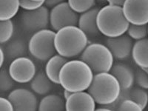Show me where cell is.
Segmentation results:
<instances>
[{"instance_id": "15", "label": "cell", "mask_w": 148, "mask_h": 111, "mask_svg": "<svg viewBox=\"0 0 148 111\" xmlns=\"http://www.w3.org/2000/svg\"><path fill=\"white\" fill-rule=\"evenodd\" d=\"M110 72L118 79L121 90L130 89L134 85L135 73L127 64L122 62L116 63Z\"/></svg>"}, {"instance_id": "9", "label": "cell", "mask_w": 148, "mask_h": 111, "mask_svg": "<svg viewBox=\"0 0 148 111\" xmlns=\"http://www.w3.org/2000/svg\"><path fill=\"white\" fill-rule=\"evenodd\" d=\"M11 77L18 84H27L32 81L36 74L35 63L26 56L14 59L8 68Z\"/></svg>"}, {"instance_id": "1", "label": "cell", "mask_w": 148, "mask_h": 111, "mask_svg": "<svg viewBox=\"0 0 148 111\" xmlns=\"http://www.w3.org/2000/svg\"><path fill=\"white\" fill-rule=\"evenodd\" d=\"M93 76V71L82 60H68L59 73V84L73 92L88 90Z\"/></svg>"}, {"instance_id": "36", "label": "cell", "mask_w": 148, "mask_h": 111, "mask_svg": "<svg viewBox=\"0 0 148 111\" xmlns=\"http://www.w3.org/2000/svg\"><path fill=\"white\" fill-rule=\"evenodd\" d=\"M34 1H37V2H42V1H44V2H45V0H34Z\"/></svg>"}, {"instance_id": "18", "label": "cell", "mask_w": 148, "mask_h": 111, "mask_svg": "<svg viewBox=\"0 0 148 111\" xmlns=\"http://www.w3.org/2000/svg\"><path fill=\"white\" fill-rule=\"evenodd\" d=\"M30 88L36 94L45 96L52 89V82L47 77L45 72H39L36 74L30 82Z\"/></svg>"}, {"instance_id": "6", "label": "cell", "mask_w": 148, "mask_h": 111, "mask_svg": "<svg viewBox=\"0 0 148 111\" xmlns=\"http://www.w3.org/2000/svg\"><path fill=\"white\" fill-rule=\"evenodd\" d=\"M56 31L48 28L34 33L28 42V51L36 59L47 62L56 54L54 39Z\"/></svg>"}, {"instance_id": "10", "label": "cell", "mask_w": 148, "mask_h": 111, "mask_svg": "<svg viewBox=\"0 0 148 111\" xmlns=\"http://www.w3.org/2000/svg\"><path fill=\"white\" fill-rule=\"evenodd\" d=\"M121 7L130 24L148 25V0H126Z\"/></svg>"}, {"instance_id": "35", "label": "cell", "mask_w": 148, "mask_h": 111, "mask_svg": "<svg viewBox=\"0 0 148 111\" xmlns=\"http://www.w3.org/2000/svg\"><path fill=\"white\" fill-rule=\"evenodd\" d=\"M96 1H98L99 2H101V3H104V2H107L106 0H96Z\"/></svg>"}, {"instance_id": "19", "label": "cell", "mask_w": 148, "mask_h": 111, "mask_svg": "<svg viewBox=\"0 0 148 111\" xmlns=\"http://www.w3.org/2000/svg\"><path fill=\"white\" fill-rule=\"evenodd\" d=\"M39 111H63L65 109V101L56 94L45 95L39 103Z\"/></svg>"}, {"instance_id": "30", "label": "cell", "mask_w": 148, "mask_h": 111, "mask_svg": "<svg viewBox=\"0 0 148 111\" xmlns=\"http://www.w3.org/2000/svg\"><path fill=\"white\" fill-rule=\"evenodd\" d=\"M14 106L8 98H0V111H13Z\"/></svg>"}, {"instance_id": "25", "label": "cell", "mask_w": 148, "mask_h": 111, "mask_svg": "<svg viewBox=\"0 0 148 111\" xmlns=\"http://www.w3.org/2000/svg\"><path fill=\"white\" fill-rule=\"evenodd\" d=\"M96 0H67L71 8L77 14H82L93 8Z\"/></svg>"}, {"instance_id": "23", "label": "cell", "mask_w": 148, "mask_h": 111, "mask_svg": "<svg viewBox=\"0 0 148 111\" xmlns=\"http://www.w3.org/2000/svg\"><path fill=\"white\" fill-rule=\"evenodd\" d=\"M14 33V25L12 19L0 22V43L2 45L10 42Z\"/></svg>"}, {"instance_id": "4", "label": "cell", "mask_w": 148, "mask_h": 111, "mask_svg": "<svg viewBox=\"0 0 148 111\" xmlns=\"http://www.w3.org/2000/svg\"><path fill=\"white\" fill-rule=\"evenodd\" d=\"M88 91L96 104L105 105L114 102L119 97L121 88L118 79L110 72H101L94 74Z\"/></svg>"}, {"instance_id": "8", "label": "cell", "mask_w": 148, "mask_h": 111, "mask_svg": "<svg viewBox=\"0 0 148 111\" xmlns=\"http://www.w3.org/2000/svg\"><path fill=\"white\" fill-rule=\"evenodd\" d=\"M79 18V14L71 8L67 2L56 5L50 11V25L54 31L66 26L78 25Z\"/></svg>"}, {"instance_id": "13", "label": "cell", "mask_w": 148, "mask_h": 111, "mask_svg": "<svg viewBox=\"0 0 148 111\" xmlns=\"http://www.w3.org/2000/svg\"><path fill=\"white\" fill-rule=\"evenodd\" d=\"M65 109L67 111H94L96 102L88 91H78L73 92L66 100Z\"/></svg>"}, {"instance_id": "7", "label": "cell", "mask_w": 148, "mask_h": 111, "mask_svg": "<svg viewBox=\"0 0 148 111\" xmlns=\"http://www.w3.org/2000/svg\"><path fill=\"white\" fill-rule=\"evenodd\" d=\"M22 26L26 31L36 33L47 28L50 25V10L45 5L34 10H25L20 17Z\"/></svg>"}, {"instance_id": "14", "label": "cell", "mask_w": 148, "mask_h": 111, "mask_svg": "<svg viewBox=\"0 0 148 111\" xmlns=\"http://www.w3.org/2000/svg\"><path fill=\"white\" fill-rule=\"evenodd\" d=\"M99 8H93L80 14L78 27L82 30L88 36H97L100 33L97 25V16Z\"/></svg>"}, {"instance_id": "21", "label": "cell", "mask_w": 148, "mask_h": 111, "mask_svg": "<svg viewBox=\"0 0 148 111\" xmlns=\"http://www.w3.org/2000/svg\"><path fill=\"white\" fill-rule=\"evenodd\" d=\"M121 96L125 99H129L136 101L141 107L142 110L148 104V92L147 90L139 87H132L128 90H121Z\"/></svg>"}, {"instance_id": "34", "label": "cell", "mask_w": 148, "mask_h": 111, "mask_svg": "<svg viewBox=\"0 0 148 111\" xmlns=\"http://www.w3.org/2000/svg\"><path fill=\"white\" fill-rule=\"evenodd\" d=\"M73 92H71L69 90H64V92H63V96H64V100H67L68 98L71 96V95L72 94Z\"/></svg>"}, {"instance_id": "12", "label": "cell", "mask_w": 148, "mask_h": 111, "mask_svg": "<svg viewBox=\"0 0 148 111\" xmlns=\"http://www.w3.org/2000/svg\"><path fill=\"white\" fill-rule=\"evenodd\" d=\"M133 45V39L127 34L108 38L106 40L107 47L113 53L114 59L119 61H125L131 56Z\"/></svg>"}, {"instance_id": "22", "label": "cell", "mask_w": 148, "mask_h": 111, "mask_svg": "<svg viewBox=\"0 0 148 111\" xmlns=\"http://www.w3.org/2000/svg\"><path fill=\"white\" fill-rule=\"evenodd\" d=\"M20 8V0H0V20L12 19Z\"/></svg>"}, {"instance_id": "11", "label": "cell", "mask_w": 148, "mask_h": 111, "mask_svg": "<svg viewBox=\"0 0 148 111\" xmlns=\"http://www.w3.org/2000/svg\"><path fill=\"white\" fill-rule=\"evenodd\" d=\"M9 99L16 111H36L39 108V102L34 91L25 88L14 89L9 93Z\"/></svg>"}, {"instance_id": "31", "label": "cell", "mask_w": 148, "mask_h": 111, "mask_svg": "<svg viewBox=\"0 0 148 111\" xmlns=\"http://www.w3.org/2000/svg\"><path fill=\"white\" fill-rule=\"evenodd\" d=\"M66 2L65 0H45V5L47 6V8H53L54 6L56 5H59V4L62 3V2Z\"/></svg>"}, {"instance_id": "17", "label": "cell", "mask_w": 148, "mask_h": 111, "mask_svg": "<svg viewBox=\"0 0 148 111\" xmlns=\"http://www.w3.org/2000/svg\"><path fill=\"white\" fill-rule=\"evenodd\" d=\"M131 56L138 67L148 70V38L135 42Z\"/></svg>"}, {"instance_id": "33", "label": "cell", "mask_w": 148, "mask_h": 111, "mask_svg": "<svg viewBox=\"0 0 148 111\" xmlns=\"http://www.w3.org/2000/svg\"><path fill=\"white\" fill-rule=\"evenodd\" d=\"M0 53H1V64H0V67H2L3 66L4 62H5V58H6V54H5V50H4L2 46H1V47H0Z\"/></svg>"}, {"instance_id": "24", "label": "cell", "mask_w": 148, "mask_h": 111, "mask_svg": "<svg viewBox=\"0 0 148 111\" xmlns=\"http://www.w3.org/2000/svg\"><path fill=\"white\" fill-rule=\"evenodd\" d=\"M127 34L133 40L138 41L147 38L148 36V25H138L130 24V26L127 31Z\"/></svg>"}, {"instance_id": "29", "label": "cell", "mask_w": 148, "mask_h": 111, "mask_svg": "<svg viewBox=\"0 0 148 111\" xmlns=\"http://www.w3.org/2000/svg\"><path fill=\"white\" fill-rule=\"evenodd\" d=\"M45 5V2H37L34 0H20V7L25 10H34Z\"/></svg>"}, {"instance_id": "32", "label": "cell", "mask_w": 148, "mask_h": 111, "mask_svg": "<svg viewBox=\"0 0 148 111\" xmlns=\"http://www.w3.org/2000/svg\"><path fill=\"white\" fill-rule=\"evenodd\" d=\"M107 2L110 5H118V6H122L123 4L125 3L126 0H106Z\"/></svg>"}, {"instance_id": "5", "label": "cell", "mask_w": 148, "mask_h": 111, "mask_svg": "<svg viewBox=\"0 0 148 111\" xmlns=\"http://www.w3.org/2000/svg\"><path fill=\"white\" fill-rule=\"evenodd\" d=\"M79 59L87 63L95 74L110 72L114 64L115 59L107 45L95 42L88 45Z\"/></svg>"}, {"instance_id": "3", "label": "cell", "mask_w": 148, "mask_h": 111, "mask_svg": "<svg viewBox=\"0 0 148 111\" xmlns=\"http://www.w3.org/2000/svg\"><path fill=\"white\" fill-rule=\"evenodd\" d=\"M97 25L101 34L113 38L126 34L130 23L125 18L121 6L108 4L99 9Z\"/></svg>"}, {"instance_id": "2", "label": "cell", "mask_w": 148, "mask_h": 111, "mask_svg": "<svg viewBox=\"0 0 148 111\" xmlns=\"http://www.w3.org/2000/svg\"><path fill=\"white\" fill-rule=\"evenodd\" d=\"M54 44L58 54L71 59L81 55L89 41L82 30L77 25H71L56 31Z\"/></svg>"}, {"instance_id": "16", "label": "cell", "mask_w": 148, "mask_h": 111, "mask_svg": "<svg viewBox=\"0 0 148 111\" xmlns=\"http://www.w3.org/2000/svg\"><path fill=\"white\" fill-rule=\"evenodd\" d=\"M68 59L56 53L47 61L45 72L53 84H59V73Z\"/></svg>"}, {"instance_id": "20", "label": "cell", "mask_w": 148, "mask_h": 111, "mask_svg": "<svg viewBox=\"0 0 148 111\" xmlns=\"http://www.w3.org/2000/svg\"><path fill=\"white\" fill-rule=\"evenodd\" d=\"M6 44V47L4 50L6 56H8L9 59L14 60L17 58L25 56L28 50V45H27L23 39H16L10 41Z\"/></svg>"}, {"instance_id": "26", "label": "cell", "mask_w": 148, "mask_h": 111, "mask_svg": "<svg viewBox=\"0 0 148 111\" xmlns=\"http://www.w3.org/2000/svg\"><path fill=\"white\" fill-rule=\"evenodd\" d=\"M16 82L10 76L9 71L2 69L0 71V90L7 92L14 88Z\"/></svg>"}, {"instance_id": "28", "label": "cell", "mask_w": 148, "mask_h": 111, "mask_svg": "<svg viewBox=\"0 0 148 111\" xmlns=\"http://www.w3.org/2000/svg\"><path fill=\"white\" fill-rule=\"evenodd\" d=\"M118 111H142V109L136 101L122 97Z\"/></svg>"}, {"instance_id": "27", "label": "cell", "mask_w": 148, "mask_h": 111, "mask_svg": "<svg viewBox=\"0 0 148 111\" xmlns=\"http://www.w3.org/2000/svg\"><path fill=\"white\" fill-rule=\"evenodd\" d=\"M135 83L138 87L148 90V70L140 68L135 73Z\"/></svg>"}]
</instances>
